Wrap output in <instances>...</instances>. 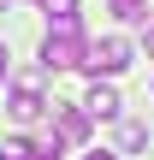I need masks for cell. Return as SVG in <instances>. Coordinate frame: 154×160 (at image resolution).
Listing matches in <instances>:
<instances>
[{
	"instance_id": "obj_2",
	"label": "cell",
	"mask_w": 154,
	"mask_h": 160,
	"mask_svg": "<svg viewBox=\"0 0 154 160\" xmlns=\"http://www.w3.org/2000/svg\"><path fill=\"white\" fill-rule=\"evenodd\" d=\"M131 65V42L125 36H101V42H89V53H83V71H95V77H119Z\"/></svg>"
},
{
	"instance_id": "obj_1",
	"label": "cell",
	"mask_w": 154,
	"mask_h": 160,
	"mask_svg": "<svg viewBox=\"0 0 154 160\" xmlns=\"http://www.w3.org/2000/svg\"><path fill=\"white\" fill-rule=\"evenodd\" d=\"M83 53H89V42L77 36V24H53L47 42H42V65L47 71H71V65H83Z\"/></svg>"
},
{
	"instance_id": "obj_3",
	"label": "cell",
	"mask_w": 154,
	"mask_h": 160,
	"mask_svg": "<svg viewBox=\"0 0 154 160\" xmlns=\"http://www.w3.org/2000/svg\"><path fill=\"white\" fill-rule=\"evenodd\" d=\"M36 83H42V77H18V83H12V95H6V113H12L18 125H30V119H42V107H47Z\"/></svg>"
},
{
	"instance_id": "obj_4",
	"label": "cell",
	"mask_w": 154,
	"mask_h": 160,
	"mask_svg": "<svg viewBox=\"0 0 154 160\" xmlns=\"http://www.w3.org/2000/svg\"><path fill=\"white\" fill-rule=\"evenodd\" d=\"M83 113H89V119H119V113H125V101H119V89H113V83H95V89L83 95Z\"/></svg>"
},
{
	"instance_id": "obj_6",
	"label": "cell",
	"mask_w": 154,
	"mask_h": 160,
	"mask_svg": "<svg viewBox=\"0 0 154 160\" xmlns=\"http://www.w3.org/2000/svg\"><path fill=\"white\" fill-rule=\"evenodd\" d=\"M0 160H36V142H24V137H0Z\"/></svg>"
},
{
	"instance_id": "obj_5",
	"label": "cell",
	"mask_w": 154,
	"mask_h": 160,
	"mask_svg": "<svg viewBox=\"0 0 154 160\" xmlns=\"http://www.w3.org/2000/svg\"><path fill=\"white\" fill-rule=\"evenodd\" d=\"M53 113H59V137H65V142H83V137H89V125H95L83 107H53Z\"/></svg>"
},
{
	"instance_id": "obj_9",
	"label": "cell",
	"mask_w": 154,
	"mask_h": 160,
	"mask_svg": "<svg viewBox=\"0 0 154 160\" xmlns=\"http://www.w3.org/2000/svg\"><path fill=\"white\" fill-rule=\"evenodd\" d=\"M107 12H113V18H148L142 0H107Z\"/></svg>"
},
{
	"instance_id": "obj_12",
	"label": "cell",
	"mask_w": 154,
	"mask_h": 160,
	"mask_svg": "<svg viewBox=\"0 0 154 160\" xmlns=\"http://www.w3.org/2000/svg\"><path fill=\"white\" fill-rule=\"evenodd\" d=\"M6 65H12V53H6V42H0V89H6Z\"/></svg>"
},
{
	"instance_id": "obj_7",
	"label": "cell",
	"mask_w": 154,
	"mask_h": 160,
	"mask_svg": "<svg viewBox=\"0 0 154 160\" xmlns=\"http://www.w3.org/2000/svg\"><path fill=\"white\" fill-rule=\"evenodd\" d=\"M42 12L53 24H77V0H42Z\"/></svg>"
},
{
	"instance_id": "obj_8",
	"label": "cell",
	"mask_w": 154,
	"mask_h": 160,
	"mask_svg": "<svg viewBox=\"0 0 154 160\" xmlns=\"http://www.w3.org/2000/svg\"><path fill=\"white\" fill-rule=\"evenodd\" d=\"M36 160H65V137H59V131H47V137L36 142Z\"/></svg>"
},
{
	"instance_id": "obj_10",
	"label": "cell",
	"mask_w": 154,
	"mask_h": 160,
	"mask_svg": "<svg viewBox=\"0 0 154 160\" xmlns=\"http://www.w3.org/2000/svg\"><path fill=\"white\" fill-rule=\"evenodd\" d=\"M119 142H125V148H142V142H148V131H142V125H125V131H119Z\"/></svg>"
},
{
	"instance_id": "obj_13",
	"label": "cell",
	"mask_w": 154,
	"mask_h": 160,
	"mask_svg": "<svg viewBox=\"0 0 154 160\" xmlns=\"http://www.w3.org/2000/svg\"><path fill=\"white\" fill-rule=\"evenodd\" d=\"M83 160H119V154H113V148H101V154H83Z\"/></svg>"
},
{
	"instance_id": "obj_11",
	"label": "cell",
	"mask_w": 154,
	"mask_h": 160,
	"mask_svg": "<svg viewBox=\"0 0 154 160\" xmlns=\"http://www.w3.org/2000/svg\"><path fill=\"white\" fill-rule=\"evenodd\" d=\"M142 36H148V59H154V12L142 18Z\"/></svg>"
}]
</instances>
